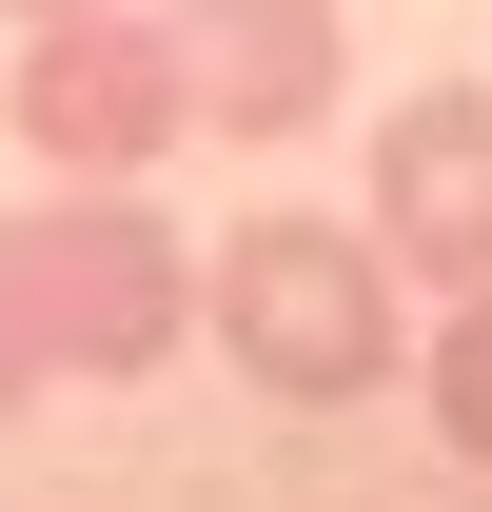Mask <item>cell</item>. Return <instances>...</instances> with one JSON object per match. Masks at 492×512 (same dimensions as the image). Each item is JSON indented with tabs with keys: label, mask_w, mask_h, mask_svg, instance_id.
Listing matches in <instances>:
<instances>
[{
	"label": "cell",
	"mask_w": 492,
	"mask_h": 512,
	"mask_svg": "<svg viewBox=\"0 0 492 512\" xmlns=\"http://www.w3.org/2000/svg\"><path fill=\"white\" fill-rule=\"evenodd\" d=\"M0 20H40V0H0Z\"/></svg>",
	"instance_id": "8"
},
{
	"label": "cell",
	"mask_w": 492,
	"mask_h": 512,
	"mask_svg": "<svg viewBox=\"0 0 492 512\" xmlns=\"http://www.w3.org/2000/svg\"><path fill=\"white\" fill-rule=\"evenodd\" d=\"M0 119H20L40 178H158V158L197 138L178 20H138V0H40L20 60H0Z\"/></svg>",
	"instance_id": "2"
},
{
	"label": "cell",
	"mask_w": 492,
	"mask_h": 512,
	"mask_svg": "<svg viewBox=\"0 0 492 512\" xmlns=\"http://www.w3.org/2000/svg\"><path fill=\"white\" fill-rule=\"evenodd\" d=\"M197 316H217V355H237L256 394H296V414H355V394L414 355V335H394V256H374V217H315V197H276V217L217 237Z\"/></svg>",
	"instance_id": "1"
},
{
	"label": "cell",
	"mask_w": 492,
	"mask_h": 512,
	"mask_svg": "<svg viewBox=\"0 0 492 512\" xmlns=\"http://www.w3.org/2000/svg\"><path fill=\"white\" fill-rule=\"evenodd\" d=\"M20 394H60V355H40V296H20V217H0V414Z\"/></svg>",
	"instance_id": "7"
},
{
	"label": "cell",
	"mask_w": 492,
	"mask_h": 512,
	"mask_svg": "<svg viewBox=\"0 0 492 512\" xmlns=\"http://www.w3.org/2000/svg\"><path fill=\"white\" fill-rule=\"evenodd\" d=\"M178 20V79H197V138H315L335 119V79H355V40H335V0H158Z\"/></svg>",
	"instance_id": "5"
},
{
	"label": "cell",
	"mask_w": 492,
	"mask_h": 512,
	"mask_svg": "<svg viewBox=\"0 0 492 512\" xmlns=\"http://www.w3.org/2000/svg\"><path fill=\"white\" fill-rule=\"evenodd\" d=\"M414 375H433V434H453V453L492 473V276L453 296V316H433V355H414Z\"/></svg>",
	"instance_id": "6"
},
{
	"label": "cell",
	"mask_w": 492,
	"mask_h": 512,
	"mask_svg": "<svg viewBox=\"0 0 492 512\" xmlns=\"http://www.w3.org/2000/svg\"><path fill=\"white\" fill-rule=\"evenodd\" d=\"M374 256L433 276V296L492 276V79H433V99L374 119Z\"/></svg>",
	"instance_id": "4"
},
{
	"label": "cell",
	"mask_w": 492,
	"mask_h": 512,
	"mask_svg": "<svg viewBox=\"0 0 492 512\" xmlns=\"http://www.w3.org/2000/svg\"><path fill=\"white\" fill-rule=\"evenodd\" d=\"M20 296H40V355L60 375H158L197 335V256H178V217L138 178H60L20 217Z\"/></svg>",
	"instance_id": "3"
}]
</instances>
